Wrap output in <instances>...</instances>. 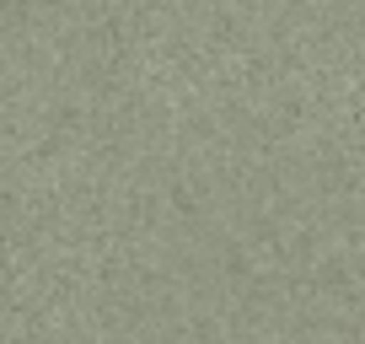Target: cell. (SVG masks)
<instances>
[]
</instances>
